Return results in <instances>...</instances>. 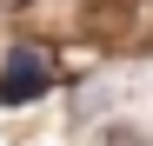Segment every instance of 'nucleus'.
I'll list each match as a JSON object with an SVG mask.
<instances>
[{"mask_svg":"<svg viewBox=\"0 0 153 146\" xmlns=\"http://www.w3.org/2000/svg\"><path fill=\"white\" fill-rule=\"evenodd\" d=\"M80 27L107 46H126L140 33V0H80Z\"/></svg>","mask_w":153,"mask_h":146,"instance_id":"1","label":"nucleus"},{"mask_svg":"<svg viewBox=\"0 0 153 146\" xmlns=\"http://www.w3.org/2000/svg\"><path fill=\"white\" fill-rule=\"evenodd\" d=\"M47 86V53H33V46H20V53L7 60V73H0V100H33V93Z\"/></svg>","mask_w":153,"mask_h":146,"instance_id":"2","label":"nucleus"},{"mask_svg":"<svg viewBox=\"0 0 153 146\" xmlns=\"http://www.w3.org/2000/svg\"><path fill=\"white\" fill-rule=\"evenodd\" d=\"M100 146H146V139H140L133 126H113V133H107V139H100Z\"/></svg>","mask_w":153,"mask_h":146,"instance_id":"3","label":"nucleus"},{"mask_svg":"<svg viewBox=\"0 0 153 146\" xmlns=\"http://www.w3.org/2000/svg\"><path fill=\"white\" fill-rule=\"evenodd\" d=\"M7 7H20V0H7Z\"/></svg>","mask_w":153,"mask_h":146,"instance_id":"4","label":"nucleus"}]
</instances>
